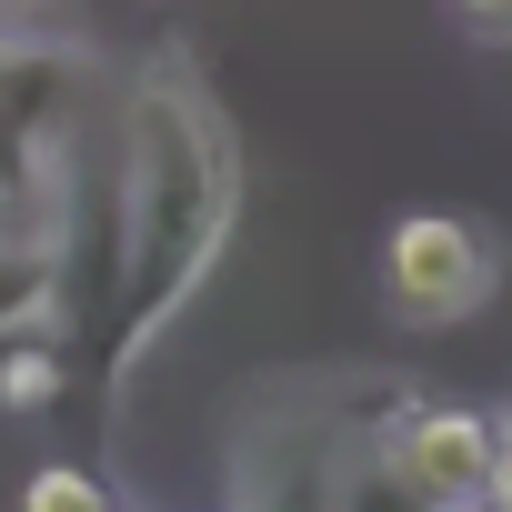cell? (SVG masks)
<instances>
[{"mask_svg": "<svg viewBox=\"0 0 512 512\" xmlns=\"http://www.w3.org/2000/svg\"><path fill=\"white\" fill-rule=\"evenodd\" d=\"M121 262H111V292H121V332H111V372L141 362V342L201 292V272L221 262V231L241 211V161H231V131L211 111V91L161 61L131 81V111H121Z\"/></svg>", "mask_w": 512, "mask_h": 512, "instance_id": "cell-1", "label": "cell"}, {"mask_svg": "<svg viewBox=\"0 0 512 512\" xmlns=\"http://www.w3.org/2000/svg\"><path fill=\"white\" fill-rule=\"evenodd\" d=\"M452 11H462V31H472V41L512 51V0H452Z\"/></svg>", "mask_w": 512, "mask_h": 512, "instance_id": "cell-7", "label": "cell"}, {"mask_svg": "<svg viewBox=\"0 0 512 512\" xmlns=\"http://www.w3.org/2000/svg\"><path fill=\"white\" fill-rule=\"evenodd\" d=\"M492 282H502V251H492V231L462 221V211H402V221L382 231V302H392L402 322H422V332L472 322V312L492 302Z\"/></svg>", "mask_w": 512, "mask_h": 512, "instance_id": "cell-2", "label": "cell"}, {"mask_svg": "<svg viewBox=\"0 0 512 512\" xmlns=\"http://www.w3.org/2000/svg\"><path fill=\"white\" fill-rule=\"evenodd\" d=\"M382 472L422 502V512H482V472H492V422L452 412V402H392L372 432Z\"/></svg>", "mask_w": 512, "mask_h": 512, "instance_id": "cell-3", "label": "cell"}, {"mask_svg": "<svg viewBox=\"0 0 512 512\" xmlns=\"http://www.w3.org/2000/svg\"><path fill=\"white\" fill-rule=\"evenodd\" d=\"M0 402H11V412H51L61 402V362L51 352H11V362H0Z\"/></svg>", "mask_w": 512, "mask_h": 512, "instance_id": "cell-5", "label": "cell"}, {"mask_svg": "<svg viewBox=\"0 0 512 512\" xmlns=\"http://www.w3.org/2000/svg\"><path fill=\"white\" fill-rule=\"evenodd\" d=\"M21 512H111V492L91 482V472H31V492H21Z\"/></svg>", "mask_w": 512, "mask_h": 512, "instance_id": "cell-6", "label": "cell"}, {"mask_svg": "<svg viewBox=\"0 0 512 512\" xmlns=\"http://www.w3.org/2000/svg\"><path fill=\"white\" fill-rule=\"evenodd\" d=\"M51 312V241H21V231H0V332Z\"/></svg>", "mask_w": 512, "mask_h": 512, "instance_id": "cell-4", "label": "cell"}]
</instances>
